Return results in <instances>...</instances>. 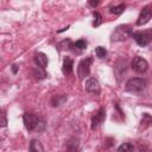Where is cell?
Here are the masks:
<instances>
[{
    "instance_id": "cell-1",
    "label": "cell",
    "mask_w": 152,
    "mask_h": 152,
    "mask_svg": "<svg viewBox=\"0 0 152 152\" xmlns=\"http://www.w3.org/2000/svg\"><path fill=\"white\" fill-rule=\"evenodd\" d=\"M147 82L142 77H132L125 84V90L131 94H141L146 89Z\"/></svg>"
},
{
    "instance_id": "cell-2",
    "label": "cell",
    "mask_w": 152,
    "mask_h": 152,
    "mask_svg": "<svg viewBox=\"0 0 152 152\" xmlns=\"http://www.w3.org/2000/svg\"><path fill=\"white\" fill-rule=\"evenodd\" d=\"M132 27L131 25H119L114 28V31L110 34V40L112 42H124L132 34Z\"/></svg>"
},
{
    "instance_id": "cell-3",
    "label": "cell",
    "mask_w": 152,
    "mask_h": 152,
    "mask_svg": "<svg viewBox=\"0 0 152 152\" xmlns=\"http://www.w3.org/2000/svg\"><path fill=\"white\" fill-rule=\"evenodd\" d=\"M131 37L135 40V43L139 46H147L151 42H152V31L151 30H146V31H137V32H132Z\"/></svg>"
},
{
    "instance_id": "cell-4",
    "label": "cell",
    "mask_w": 152,
    "mask_h": 152,
    "mask_svg": "<svg viewBox=\"0 0 152 152\" xmlns=\"http://www.w3.org/2000/svg\"><path fill=\"white\" fill-rule=\"evenodd\" d=\"M23 122L27 131H37L40 125V119L33 113H25L23 115Z\"/></svg>"
},
{
    "instance_id": "cell-5",
    "label": "cell",
    "mask_w": 152,
    "mask_h": 152,
    "mask_svg": "<svg viewBox=\"0 0 152 152\" xmlns=\"http://www.w3.org/2000/svg\"><path fill=\"white\" fill-rule=\"evenodd\" d=\"M131 66H132V69L135 72H138V74H145L147 71V69H148V63H147V61L145 58H142L140 56H135L133 58L132 63H131Z\"/></svg>"
},
{
    "instance_id": "cell-6",
    "label": "cell",
    "mask_w": 152,
    "mask_h": 152,
    "mask_svg": "<svg viewBox=\"0 0 152 152\" xmlns=\"http://www.w3.org/2000/svg\"><path fill=\"white\" fill-rule=\"evenodd\" d=\"M91 63H93V58H91V57H87V58L82 59V61L78 63V66H77V75H78V78H80V80H82V78H84L86 76L89 75Z\"/></svg>"
},
{
    "instance_id": "cell-7",
    "label": "cell",
    "mask_w": 152,
    "mask_h": 152,
    "mask_svg": "<svg viewBox=\"0 0 152 152\" xmlns=\"http://www.w3.org/2000/svg\"><path fill=\"white\" fill-rule=\"evenodd\" d=\"M151 17H152L151 6L147 5V6H145V7L141 10V12H140V14H139V17H138V19H137V23H135L137 26H142V25L147 24V23L151 20Z\"/></svg>"
},
{
    "instance_id": "cell-8",
    "label": "cell",
    "mask_w": 152,
    "mask_h": 152,
    "mask_svg": "<svg viewBox=\"0 0 152 152\" xmlns=\"http://www.w3.org/2000/svg\"><path fill=\"white\" fill-rule=\"evenodd\" d=\"M104 119H106V109L104 108H100L95 113V115H93V118H91V129L97 128L104 121Z\"/></svg>"
},
{
    "instance_id": "cell-9",
    "label": "cell",
    "mask_w": 152,
    "mask_h": 152,
    "mask_svg": "<svg viewBox=\"0 0 152 152\" xmlns=\"http://www.w3.org/2000/svg\"><path fill=\"white\" fill-rule=\"evenodd\" d=\"M84 88L89 93H99L100 91V83H99V81L95 77H89L86 81Z\"/></svg>"
},
{
    "instance_id": "cell-10",
    "label": "cell",
    "mask_w": 152,
    "mask_h": 152,
    "mask_svg": "<svg viewBox=\"0 0 152 152\" xmlns=\"http://www.w3.org/2000/svg\"><path fill=\"white\" fill-rule=\"evenodd\" d=\"M33 61L34 63L37 64L38 68H42V69H45L48 66V63H49V59H48V56L43 52H37L34 53V57H33Z\"/></svg>"
},
{
    "instance_id": "cell-11",
    "label": "cell",
    "mask_w": 152,
    "mask_h": 152,
    "mask_svg": "<svg viewBox=\"0 0 152 152\" xmlns=\"http://www.w3.org/2000/svg\"><path fill=\"white\" fill-rule=\"evenodd\" d=\"M72 69H74V61H72V58L69 57V56L64 57V59H63V66H62L63 74L65 76L66 75H70V74H72Z\"/></svg>"
},
{
    "instance_id": "cell-12",
    "label": "cell",
    "mask_w": 152,
    "mask_h": 152,
    "mask_svg": "<svg viewBox=\"0 0 152 152\" xmlns=\"http://www.w3.org/2000/svg\"><path fill=\"white\" fill-rule=\"evenodd\" d=\"M118 77L122 76L124 74H126L127 71V62L126 61H119L116 64H115V68H114Z\"/></svg>"
},
{
    "instance_id": "cell-13",
    "label": "cell",
    "mask_w": 152,
    "mask_h": 152,
    "mask_svg": "<svg viewBox=\"0 0 152 152\" xmlns=\"http://www.w3.org/2000/svg\"><path fill=\"white\" fill-rule=\"evenodd\" d=\"M28 150L31 152H43L44 151V146L42 145V142L37 139H33L31 142H30V147Z\"/></svg>"
},
{
    "instance_id": "cell-14",
    "label": "cell",
    "mask_w": 152,
    "mask_h": 152,
    "mask_svg": "<svg viewBox=\"0 0 152 152\" xmlns=\"http://www.w3.org/2000/svg\"><path fill=\"white\" fill-rule=\"evenodd\" d=\"M125 8H126V5H125V4H120V5H118V6H110V7H109V12L113 13V14L119 15V14H121V13L125 11Z\"/></svg>"
},
{
    "instance_id": "cell-15",
    "label": "cell",
    "mask_w": 152,
    "mask_h": 152,
    "mask_svg": "<svg viewBox=\"0 0 152 152\" xmlns=\"http://www.w3.org/2000/svg\"><path fill=\"white\" fill-rule=\"evenodd\" d=\"M87 45H88V43H87L86 39H78L75 43H72V48H75V51H76V49L78 51H82V50H84L87 48Z\"/></svg>"
},
{
    "instance_id": "cell-16",
    "label": "cell",
    "mask_w": 152,
    "mask_h": 152,
    "mask_svg": "<svg viewBox=\"0 0 152 152\" xmlns=\"http://www.w3.org/2000/svg\"><path fill=\"white\" fill-rule=\"evenodd\" d=\"M66 100V95H58V96H53L52 100H51V104L53 107H57V106H61L64 103V101Z\"/></svg>"
},
{
    "instance_id": "cell-17",
    "label": "cell",
    "mask_w": 152,
    "mask_h": 152,
    "mask_svg": "<svg viewBox=\"0 0 152 152\" xmlns=\"http://www.w3.org/2000/svg\"><path fill=\"white\" fill-rule=\"evenodd\" d=\"M118 151H124V152H131V151H134V146H133V144H131V142H124V144H121L119 147H118Z\"/></svg>"
},
{
    "instance_id": "cell-18",
    "label": "cell",
    "mask_w": 152,
    "mask_h": 152,
    "mask_svg": "<svg viewBox=\"0 0 152 152\" xmlns=\"http://www.w3.org/2000/svg\"><path fill=\"white\" fill-rule=\"evenodd\" d=\"M95 53H96V56H97L99 58H104V57L107 56V50H106V48H103V46H97V48L95 49Z\"/></svg>"
},
{
    "instance_id": "cell-19",
    "label": "cell",
    "mask_w": 152,
    "mask_h": 152,
    "mask_svg": "<svg viewBox=\"0 0 152 152\" xmlns=\"http://www.w3.org/2000/svg\"><path fill=\"white\" fill-rule=\"evenodd\" d=\"M93 15H94V23H93V26L97 27V26L101 25V23H102V15H101L99 12H94Z\"/></svg>"
},
{
    "instance_id": "cell-20",
    "label": "cell",
    "mask_w": 152,
    "mask_h": 152,
    "mask_svg": "<svg viewBox=\"0 0 152 152\" xmlns=\"http://www.w3.org/2000/svg\"><path fill=\"white\" fill-rule=\"evenodd\" d=\"M7 126V116L4 110L0 109V127H6Z\"/></svg>"
},
{
    "instance_id": "cell-21",
    "label": "cell",
    "mask_w": 152,
    "mask_h": 152,
    "mask_svg": "<svg viewBox=\"0 0 152 152\" xmlns=\"http://www.w3.org/2000/svg\"><path fill=\"white\" fill-rule=\"evenodd\" d=\"M88 4H89V6L91 8H96L99 6V4H100V0H88Z\"/></svg>"
},
{
    "instance_id": "cell-22",
    "label": "cell",
    "mask_w": 152,
    "mask_h": 152,
    "mask_svg": "<svg viewBox=\"0 0 152 152\" xmlns=\"http://www.w3.org/2000/svg\"><path fill=\"white\" fill-rule=\"evenodd\" d=\"M17 71H18V65L17 64H13L12 65V72L13 74H17Z\"/></svg>"
},
{
    "instance_id": "cell-23",
    "label": "cell",
    "mask_w": 152,
    "mask_h": 152,
    "mask_svg": "<svg viewBox=\"0 0 152 152\" xmlns=\"http://www.w3.org/2000/svg\"><path fill=\"white\" fill-rule=\"evenodd\" d=\"M69 27H70V26H66V27H63L62 30H58V31H57V33H61V32H63V31H65V30H68Z\"/></svg>"
}]
</instances>
